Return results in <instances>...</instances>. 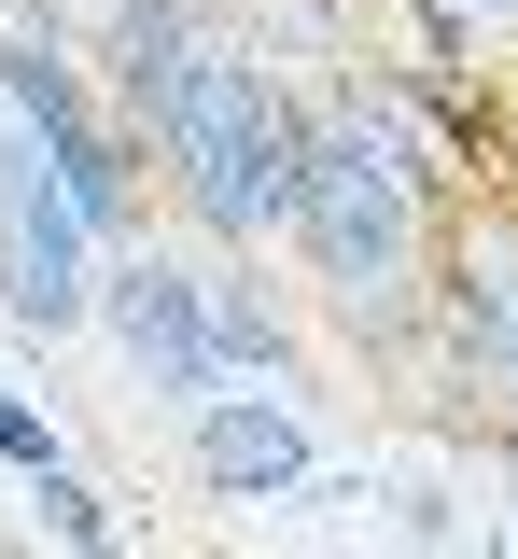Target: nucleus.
I'll return each instance as SVG.
<instances>
[{
    "mask_svg": "<svg viewBox=\"0 0 518 559\" xmlns=\"http://www.w3.org/2000/svg\"><path fill=\"white\" fill-rule=\"evenodd\" d=\"M98 84L168 168L183 224L211 252H267L295 238V168H308V98L252 57L238 28H211L197 0H113L98 14Z\"/></svg>",
    "mask_w": 518,
    "mask_h": 559,
    "instance_id": "1",
    "label": "nucleus"
},
{
    "mask_svg": "<svg viewBox=\"0 0 518 559\" xmlns=\"http://www.w3.org/2000/svg\"><path fill=\"white\" fill-rule=\"evenodd\" d=\"M98 210L57 182V154L0 112V308H14V336H84L98 322Z\"/></svg>",
    "mask_w": 518,
    "mask_h": 559,
    "instance_id": "4",
    "label": "nucleus"
},
{
    "mask_svg": "<svg viewBox=\"0 0 518 559\" xmlns=\"http://www.w3.org/2000/svg\"><path fill=\"white\" fill-rule=\"evenodd\" d=\"M0 112L57 154V182L98 210V238H141L154 154H141V127L113 112V84H98V57H84L71 28H43V14H14V28H0Z\"/></svg>",
    "mask_w": 518,
    "mask_h": 559,
    "instance_id": "3",
    "label": "nucleus"
},
{
    "mask_svg": "<svg viewBox=\"0 0 518 559\" xmlns=\"http://www.w3.org/2000/svg\"><path fill=\"white\" fill-rule=\"evenodd\" d=\"M435 322L462 349V378L505 406L518 433V197H462L448 210V280H435Z\"/></svg>",
    "mask_w": 518,
    "mask_h": 559,
    "instance_id": "6",
    "label": "nucleus"
},
{
    "mask_svg": "<svg viewBox=\"0 0 518 559\" xmlns=\"http://www.w3.org/2000/svg\"><path fill=\"white\" fill-rule=\"evenodd\" d=\"M0 462L14 476H57V419L28 406V392H0Z\"/></svg>",
    "mask_w": 518,
    "mask_h": 559,
    "instance_id": "9",
    "label": "nucleus"
},
{
    "mask_svg": "<svg viewBox=\"0 0 518 559\" xmlns=\"http://www.w3.org/2000/svg\"><path fill=\"white\" fill-rule=\"evenodd\" d=\"M98 336L141 364V392H168V406H211L224 378V308H211V266H168L154 238H113L98 252Z\"/></svg>",
    "mask_w": 518,
    "mask_h": 559,
    "instance_id": "5",
    "label": "nucleus"
},
{
    "mask_svg": "<svg viewBox=\"0 0 518 559\" xmlns=\"http://www.w3.org/2000/svg\"><path fill=\"white\" fill-rule=\"evenodd\" d=\"M448 43H518V0H421Z\"/></svg>",
    "mask_w": 518,
    "mask_h": 559,
    "instance_id": "10",
    "label": "nucleus"
},
{
    "mask_svg": "<svg viewBox=\"0 0 518 559\" xmlns=\"http://www.w3.org/2000/svg\"><path fill=\"white\" fill-rule=\"evenodd\" d=\"M28 503H43V532H57V546H113V503H98L71 462H57V476H28Z\"/></svg>",
    "mask_w": 518,
    "mask_h": 559,
    "instance_id": "8",
    "label": "nucleus"
},
{
    "mask_svg": "<svg viewBox=\"0 0 518 559\" xmlns=\"http://www.w3.org/2000/svg\"><path fill=\"white\" fill-rule=\"evenodd\" d=\"M183 448H197V476H211L224 503H295V489L322 476V448H308V419H295L281 378H267V392L224 378L211 406H183Z\"/></svg>",
    "mask_w": 518,
    "mask_h": 559,
    "instance_id": "7",
    "label": "nucleus"
},
{
    "mask_svg": "<svg viewBox=\"0 0 518 559\" xmlns=\"http://www.w3.org/2000/svg\"><path fill=\"white\" fill-rule=\"evenodd\" d=\"M448 168L421 112L392 84H322L308 98V168H295V266L322 294V322L351 349H407L435 322L448 280Z\"/></svg>",
    "mask_w": 518,
    "mask_h": 559,
    "instance_id": "2",
    "label": "nucleus"
}]
</instances>
